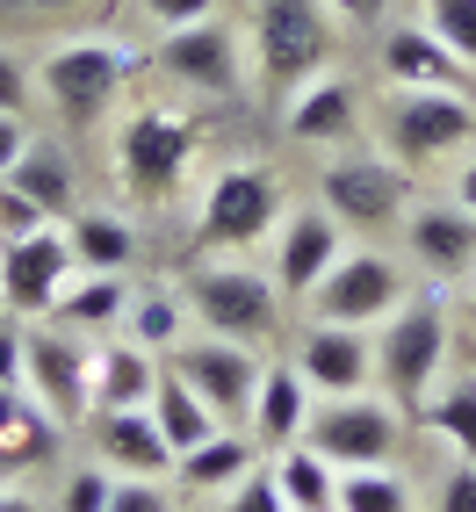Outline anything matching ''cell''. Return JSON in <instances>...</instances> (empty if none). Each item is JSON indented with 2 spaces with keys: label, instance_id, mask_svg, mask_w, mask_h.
<instances>
[{
  "label": "cell",
  "instance_id": "6da1fadb",
  "mask_svg": "<svg viewBox=\"0 0 476 512\" xmlns=\"http://www.w3.org/2000/svg\"><path fill=\"white\" fill-rule=\"evenodd\" d=\"M332 37H339V22L325 0H253V73L267 94H296L303 80H318L332 73Z\"/></svg>",
  "mask_w": 476,
  "mask_h": 512
},
{
  "label": "cell",
  "instance_id": "7a4b0ae2",
  "mask_svg": "<svg viewBox=\"0 0 476 512\" xmlns=\"http://www.w3.org/2000/svg\"><path fill=\"white\" fill-rule=\"evenodd\" d=\"M188 311L210 339H238V347H260V339L282 332V289L275 275H260V267L231 260V253H210L202 267H188Z\"/></svg>",
  "mask_w": 476,
  "mask_h": 512
},
{
  "label": "cell",
  "instance_id": "3957f363",
  "mask_svg": "<svg viewBox=\"0 0 476 512\" xmlns=\"http://www.w3.org/2000/svg\"><path fill=\"white\" fill-rule=\"evenodd\" d=\"M376 138L404 174L455 159L462 145H476V101L462 87H390V101L376 109Z\"/></svg>",
  "mask_w": 476,
  "mask_h": 512
},
{
  "label": "cell",
  "instance_id": "277c9868",
  "mask_svg": "<svg viewBox=\"0 0 476 512\" xmlns=\"http://www.w3.org/2000/svg\"><path fill=\"white\" fill-rule=\"evenodd\" d=\"M368 339H376V390L390 404H426L440 368H448V347H455L440 296H404Z\"/></svg>",
  "mask_w": 476,
  "mask_h": 512
},
{
  "label": "cell",
  "instance_id": "5b68a950",
  "mask_svg": "<svg viewBox=\"0 0 476 512\" xmlns=\"http://www.w3.org/2000/svg\"><path fill=\"white\" fill-rule=\"evenodd\" d=\"M130 73H138V51H130V44L73 37V44H58V51L37 65V94H44L73 130H94L101 116L116 109V94L130 87Z\"/></svg>",
  "mask_w": 476,
  "mask_h": 512
},
{
  "label": "cell",
  "instance_id": "8992f818",
  "mask_svg": "<svg viewBox=\"0 0 476 512\" xmlns=\"http://www.w3.org/2000/svg\"><path fill=\"white\" fill-rule=\"evenodd\" d=\"M289 217V188L275 166H224V174L210 181V195H202V253H231L246 260V246H260V238H275V224Z\"/></svg>",
  "mask_w": 476,
  "mask_h": 512
},
{
  "label": "cell",
  "instance_id": "52a82bcc",
  "mask_svg": "<svg viewBox=\"0 0 476 512\" xmlns=\"http://www.w3.org/2000/svg\"><path fill=\"white\" fill-rule=\"evenodd\" d=\"M195 152H202V123L145 101V109H130L123 138H116V174L138 202H166V195H181Z\"/></svg>",
  "mask_w": 476,
  "mask_h": 512
},
{
  "label": "cell",
  "instance_id": "ba28073f",
  "mask_svg": "<svg viewBox=\"0 0 476 512\" xmlns=\"http://www.w3.org/2000/svg\"><path fill=\"white\" fill-rule=\"evenodd\" d=\"M404 440V419L390 397H318L311 419H303V448L325 455L332 469H390Z\"/></svg>",
  "mask_w": 476,
  "mask_h": 512
},
{
  "label": "cell",
  "instance_id": "9c48e42d",
  "mask_svg": "<svg viewBox=\"0 0 476 512\" xmlns=\"http://www.w3.org/2000/svg\"><path fill=\"white\" fill-rule=\"evenodd\" d=\"M318 210H332L339 231H390L412 210V174L390 152H347L318 174Z\"/></svg>",
  "mask_w": 476,
  "mask_h": 512
},
{
  "label": "cell",
  "instance_id": "30bf717a",
  "mask_svg": "<svg viewBox=\"0 0 476 512\" xmlns=\"http://www.w3.org/2000/svg\"><path fill=\"white\" fill-rule=\"evenodd\" d=\"M412 296V282H404V267L390 253H339L332 260V275L303 296L311 303V318L318 325H354V332H376L397 303Z\"/></svg>",
  "mask_w": 476,
  "mask_h": 512
},
{
  "label": "cell",
  "instance_id": "8fae6325",
  "mask_svg": "<svg viewBox=\"0 0 476 512\" xmlns=\"http://www.w3.org/2000/svg\"><path fill=\"white\" fill-rule=\"evenodd\" d=\"M73 246H65V231H29V238H0V311L15 318H51L58 296L73 289Z\"/></svg>",
  "mask_w": 476,
  "mask_h": 512
},
{
  "label": "cell",
  "instance_id": "7c38bea8",
  "mask_svg": "<svg viewBox=\"0 0 476 512\" xmlns=\"http://www.w3.org/2000/svg\"><path fill=\"white\" fill-rule=\"evenodd\" d=\"M22 390L58 426L94 419V347H80L65 332H22Z\"/></svg>",
  "mask_w": 476,
  "mask_h": 512
},
{
  "label": "cell",
  "instance_id": "4fadbf2b",
  "mask_svg": "<svg viewBox=\"0 0 476 512\" xmlns=\"http://www.w3.org/2000/svg\"><path fill=\"white\" fill-rule=\"evenodd\" d=\"M181 375V383L210 404L217 419H231V426H246L253 419V390H260V347H238V339H181L174 347V361H166Z\"/></svg>",
  "mask_w": 476,
  "mask_h": 512
},
{
  "label": "cell",
  "instance_id": "5bb4252c",
  "mask_svg": "<svg viewBox=\"0 0 476 512\" xmlns=\"http://www.w3.org/2000/svg\"><path fill=\"white\" fill-rule=\"evenodd\" d=\"M152 65L174 87H188V94H238V37L210 15V22H188V29H166L159 37V51H152Z\"/></svg>",
  "mask_w": 476,
  "mask_h": 512
},
{
  "label": "cell",
  "instance_id": "9a60e30c",
  "mask_svg": "<svg viewBox=\"0 0 476 512\" xmlns=\"http://www.w3.org/2000/svg\"><path fill=\"white\" fill-rule=\"evenodd\" d=\"M347 253V231L332 224V210H289L275 224V260H267V275H275L282 296H311L325 275H332V260Z\"/></svg>",
  "mask_w": 476,
  "mask_h": 512
},
{
  "label": "cell",
  "instance_id": "2e32d148",
  "mask_svg": "<svg viewBox=\"0 0 476 512\" xmlns=\"http://www.w3.org/2000/svg\"><path fill=\"white\" fill-rule=\"evenodd\" d=\"M296 368L318 397H361L376 390V339L354 325H311L296 339Z\"/></svg>",
  "mask_w": 476,
  "mask_h": 512
},
{
  "label": "cell",
  "instance_id": "e0dca14e",
  "mask_svg": "<svg viewBox=\"0 0 476 512\" xmlns=\"http://www.w3.org/2000/svg\"><path fill=\"white\" fill-rule=\"evenodd\" d=\"M404 246H412V260L426 267L433 282H462L476 275V217L462 210V202H412L404 210Z\"/></svg>",
  "mask_w": 476,
  "mask_h": 512
},
{
  "label": "cell",
  "instance_id": "ac0fdd59",
  "mask_svg": "<svg viewBox=\"0 0 476 512\" xmlns=\"http://www.w3.org/2000/svg\"><path fill=\"white\" fill-rule=\"evenodd\" d=\"M282 123H289L296 145H354V130H361V94H354L347 73H318V80H303V87L282 101Z\"/></svg>",
  "mask_w": 476,
  "mask_h": 512
},
{
  "label": "cell",
  "instance_id": "d6986e66",
  "mask_svg": "<svg viewBox=\"0 0 476 512\" xmlns=\"http://www.w3.org/2000/svg\"><path fill=\"white\" fill-rule=\"evenodd\" d=\"M94 455L101 469L116 476H174V448H166V433L152 426L145 404H130V412H94Z\"/></svg>",
  "mask_w": 476,
  "mask_h": 512
},
{
  "label": "cell",
  "instance_id": "ffe728a7",
  "mask_svg": "<svg viewBox=\"0 0 476 512\" xmlns=\"http://www.w3.org/2000/svg\"><path fill=\"white\" fill-rule=\"evenodd\" d=\"M311 404H318V390L311 383H303V368L296 361H267L260 368V390H253V440H260V448H296V440H303V419H311Z\"/></svg>",
  "mask_w": 476,
  "mask_h": 512
},
{
  "label": "cell",
  "instance_id": "44dd1931",
  "mask_svg": "<svg viewBox=\"0 0 476 512\" xmlns=\"http://www.w3.org/2000/svg\"><path fill=\"white\" fill-rule=\"evenodd\" d=\"M383 80L390 87H462L469 65L426 22H397V29H383Z\"/></svg>",
  "mask_w": 476,
  "mask_h": 512
},
{
  "label": "cell",
  "instance_id": "7402d4cb",
  "mask_svg": "<svg viewBox=\"0 0 476 512\" xmlns=\"http://www.w3.org/2000/svg\"><path fill=\"white\" fill-rule=\"evenodd\" d=\"M51 455H58V419H51L22 383L0 390V484H8V476L44 469Z\"/></svg>",
  "mask_w": 476,
  "mask_h": 512
},
{
  "label": "cell",
  "instance_id": "603a6c76",
  "mask_svg": "<svg viewBox=\"0 0 476 512\" xmlns=\"http://www.w3.org/2000/svg\"><path fill=\"white\" fill-rule=\"evenodd\" d=\"M65 246H73L80 275H130L138 231H130V217H116V210H73L65 217Z\"/></svg>",
  "mask_w": 476,
  "mask_h": 512
},
{
  "label": "cell",
  "instance_id": "cb8c5ba5",
  "mask_svg": "<svg viewBox=\"0 0 476 512\" xmlns=\"http://www.w3.org/2000/svg\"><path fill=\"white\" fill-rule=\"evenodd\" d=\"M253 462H260V455H253V440L238 433V426H217L210 440H195L188 455H174L181 484H188V491H202V498H224L231 484H246Z\"/></svg>",
  "mask_w": 476,
  "mask_h": 512
},
{
  "label": "cell",
  "instance_id": "d4e9b609",
  "mask_svg": "<svg viewBox=\"0 0 476 512\" xmlns=\"http://www.w3.org/2000/svg\"><path fill=\"white\" fill-rule=\"evenodd\" d=\"M159 361L152 347L123 339V347H94V412H130V404H152Z\"/></svg>",
  "mask_w": 476,
  "mask_h": 512
},
{
  "label": "cell",
  "instance_id": "484cf974",
  "mask_svg": "<svg viewBox=\"0 0 476 512\" xmlns=\"http://www.w3.org/2000/svg\"><path fill=\"white\" fill-rule=\"evenodd\" d=\"M145 412H152V426L166 433V448H174V455H188L195 448V440H210L224 419L210 412V404H202L188 383H181V375L174 368H159V383H152V404H145Z\"/></svg>",
  "mask_w": 476,
  "mask_h": 512
},
{
  "label": "cell",
  "instance_id": "4316f807",
  "mask_svg": "<svg viewBox=\"0 0 476 512\" xmlns=\"http://www.w3.org/2000/svg\"><path fill=\"white\" fill-rule=\"evenodd\" d=\"M267 476H275V491H282L289 512H339V469L325 455H311L303 440L267 462Z\"/></svg>",
  "mask_w": 476,
  "mask_h": 512
},
{
  "label": "cell",
  "instance_id": "83f0119b",
  "mask_svg": "<svg viewBox=\"0 0 476 512\" xmlns=\"http://www.w3.org/2000/svg\"><path fill=\"white\" fill-rule=\"evenodd\" d=\"M130 311V282L123 275H73V289L58 296V325L65 332H101V325H123Z\"/></svg>",
  "mask_w": 476,
  "mask_h": 512
},
{
  "label": "cell",
  "instance_id": "f1b7e54d",
  "mask_svg": "<svg viewBox=\"0 0 476 512\" xmlns=\"http://www.w3.org/2000/svg\"><path fill=\"white\" fill-rule=\"evenodd\" d=\"M8 188H22L51 224H58V217H73V159H65L58 145H44V138L22 152V166L8 174Z\"/></svg>",
  "mask_w": 476,
  "mask_h": 512
},
{
  "label": "cell",
  "instance_id": "f546056e",
  "mask_svg": "<svg viewBox=\"0 0 476 512\" xmlns=\"http://www.w3.org/2000/svg\"><path fill=\"white\" fill-rule=\"evenodd\" d=\"M426 426L455 448V462H476V375H455V383H433V397L419 404Z\"/></svg>",
  "mask_w": 476,
  "mask_h": 512
},
{
  "label": "cell",
  "instance_id": "4dcf8cb0",
  "mask_svg": "<svg viewBox=\"0 0 476 512\" xmlns=\"http://www.w3.org/2000/svg\"><path fill=\"white\" fill-rule=\"evenodd\" d=\"M123 339H138V347H181V296H166V289H130Z\"/></svg>",
  "mask_w": 476,
  "mask_h": 512
},
{
  "label": "cell",
  "instance_id": "1f68e13d",
  "mask_svg": "<svg viewBox=\"0 0 476 512\" xmlns=\"http://www.w3.org/2000/svg\"><path fill=\"white\" fill-rule=\"evenodd\" d=\"M339 512H412V491L390 469H339Z\"/></svg>",
  "mask_w": 476,
  "mask_h": 512
},
{
  "label": "cell",
  "instance_id": "d6a6232c",
  "mask_svg": "<svg viewBox=\"0 0 476 512\" xmlns=\"http://www.w3.org/2000/svg\"><path fill=\"white\" fill-rule=\"evenodd\" d=\"M426 29L448 44L462 65H476V0H426Z\"/></svg>",
  "mask_w": 476,
  "mask_h": 512
},
{
  "label": "cell",
  "instance_id": "836d02e7",
  "mask_svg": "<svg viewBox=\"0 0 476 512\" xmlns=\"http://www.w3.org/2000/svg\"><path fill=\"white\" fill-rule=\"evenodd\" d=\"M109 491H116V469L87 462V469H73V476H65L58 512H109Z\"/></svg>",
  "mask_w": 476,
  "mask_h": 512
},
{
  "label": "cell",
  "instance_id": "e575fe53",
  "mask_svg": "<svg viewBox=\"0 0 476 512\" xmlns=\"http://www.w3.org/2000/svg\"><path fill=\"white\" fill-rule=\"evenodd\" d=\"M109 512H174V498H166V484H159V476H116Z\"/></svg>",
  "mask_w": 476,
  "mask_h": 512
},
{
  "label": "cell",
  "instance_id": "d590c367",
  "mask_svg": "<svg viewBox=\"0 0 476 512\" xmlns=\"http://www.w3.org/2000/svg\"><path fill=\"white\" fill-rule=\"evenodd\" d=\"M217 512H289V505H282V491H275V476L253 469L246 484H231V491H224V505H217Z\"/></svg>",
  "mask_w": 476,
  "mask_h": 512
},
{
  "label": "cell",
  "instance_id": "8d00e7d4",
  "mask_svg": "<svg viewBox=\"0 0 476 512\" xmlns=\"http://www.w3.org/2000/svg\"><path fill=\"white\" fill-rule=\"evenodd\" d=\"M29 94H37V73H29V65H22L8 44H0V116H22Z\"/></svg>",
  "mask_w": 476,
  "mask_h": 512
},
{
  "label": "cell",
  "instance_id": "74e56055",
  "mask_svg": "<svg viewBox=\"0 0 476 512\" xmlns=\"http://www.w3.org/2000/svg\"><path fill=\"white\" fill-rule=\"evenodd\" d=\"M51 217L37 210V202H29L22 188H8V181H0V238H29V231H44Z\"/></svg>",
  "mask_w": 476,
  "mask_h": 512
},
{
  "label": "cell",
  "instance_id": "f35d334b",
  "mask_svg": "<svg viewBox=\"0 0 476 512\" xmlns=\"http://www.w3.org/2000/svg\"><path fill=\"white\" fill-rule=\"evenodd\" d=\"M433 512H476V462H455L433 491Z\"/></svg>",
  "mask_w": 476,
  "mask_h": 512
},
{
  "label": "cell",
  "instance_id": "ab89813d",
  "mask_svg": "<svg viewBox=\"0 0 476 512\" xmlns=\"http://www.w3.org/2000/svg\"><path fill=\"white\" fill-rule=\"evenodd\" d=\"M138 8H145L159 29H188V22H210L217 0H138Z\"/></svg>",
  "mask_w": 476,
  "mask_h": 512
},
{
  "label": "cell",
  "instance_id": "60d3db41",
  "mask_svg": "<svg viewBox=\"0 0 476 512\" xmlns=\"http://www.w3.org/2000/svg\"><path fill=\"white\" fill-rule=\"evenodd\" d=\"M29 145H37V138H29V116H0V181H8L15 166H22Z\"/></svg>",
  "mask_w": 476,
  "mask_h": 512
},
{
  "label": "cell",
  "instance_id": "b9f144b4",
  "mask_svg": "<svg viewBox=\"0 0 476 512\" xmlns=\"http://www.w3.org/2000/svg\"><path fill=\"white\" fill-rule=\"evenodd\" d=\"M325 8H332L339 29H376V22L390 15V0H325Z\"/></svg>",
  "mask_w": 476,
  "mask_h": 512
},
{
  "label": "cell",
  "instance_id": "7bdbcfd3",
  "mask_svg": "<svg viewBox=\"0 0 476 512\" xmlns=\"http://www.w3.org/2000/svg\"><path fill=\"white\" fill-rule=\"evenodd\" d=\"M87 0H0V15H22V22H51V15H73Z\"/></svg>",
  "mask_w": 476,
  "mask_h": 512
},
{
  "label": "cell",
  "instance_id": "ee69618b",
  "mask_svg": "<svg viewBox=\"0 0 476 512\" xmlns=\"http://www.w3.org/2000/svg\"><path fill=\"white\" fill-rule=\"evenodd\" d=\"M22 383V325H0V390Z\"/></svg>",
  "mask_w": 476,
  "mask_h": 512
},
{
  "label": "cell",
  "instance_id": "f6af8a7d",
  "mask_svg": "<svg viewBox=\"0 0 476 512\" xmlns=\"http://www.w3.org/2000/svg\"><path fill=\"white\" fill-rule=\"evenodd\" d=\"M455 202H462V210L476 217V152H469V159L455 166Z\"/></svg>",
  "mask_w": 476,
  "mask_h": 512
},
{
  "label": "cell",
  "instance_id": "bcb514c9",
  "mask_svg": "<svg viewBox=\"0 0 476 512\" xmlns=\"http://www.w3.org/2000/svg\"><path fill=\"white\" fill-rule=\"evenodd\" d=\"M0 512H44V505L29 498V491H0Z\"/></svg>",
  "mask_w": 476,
  "mask_h": 512
},
{
  "label": "cell",
  "instance_id": "7dc6e473",
  "mask_svg": "<svg viewBox=\"0 0 476 512\" xmlns=\"http://www.w3.org/2000/svg\"><path fill=\"white\" fill-rule=\"evenodd\" d=\"M462 318H469V332H476V275H469V296H462Z\"/></svg>",
  "mask_w": 476,
  "mask_h": 512
},
{
  "label": "cell",
  "instance_id": "c3c4849f",
  "mask_svg": "<svg viewBox=\"0 0 476 512\" xmlns=\"http://www.w3.org/2000/svg\"><path fill=\"white\" fill-rule=\"evenodd\" d=\"M0 491H8V484H0Z\"/></svg>",
  "mask_w": 476,
  "mask_h": 512
}]
</instances>
